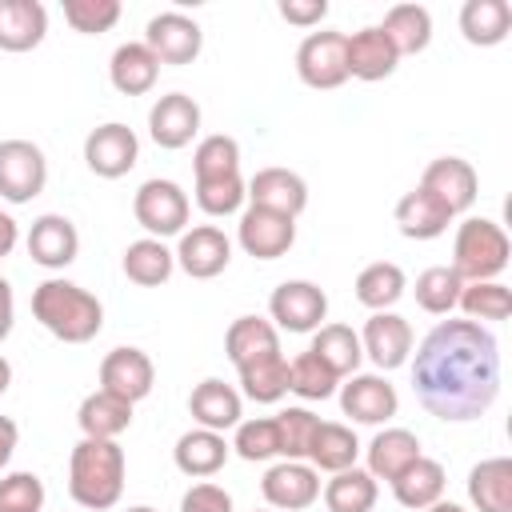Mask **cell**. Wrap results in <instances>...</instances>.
Masks as SVG:
<instances>
[{"label": "cell", "instance_id": "47", "mask_svg": "<svg viewBox=\"0 0 512 512\" xmlns=\"http://www.w3.org/2000/svg\"><path fill=\"white\" fill-rule=\"evenodd\" d=\"M64 20L80 36H100L120 20V0H64Z\"/></svg>", "mask_w": 512, "mask_h": 512}, {"label": "cell", "instance_id": "4", "mask_svg": "<svg viewBox=\"0 0 512 512\" xmlns=\"http://www.w3.org/2000/svg\"><path fill=\"white\" fill-rule=\"evenodd\" d=\"M508 256H512V244L496 220H484V216L460 220L456 240H452V272L464 284L500 280V272L508 268Z\"/></svg>", "mask_w": 512, "mask_h": 512}, {"label": "cell", "instance_id": "23", "mask_svg": "<svg viewBox=\"0 0 512 512\" xmlns=\"http://www.w3.org/2000/svg\"><path fill=\"white\" fill-rule=\"evenodd\" d=\"M188 412H192L196 428H208V432H228V428H236L240 416H244L240 392H236L232 384L216 380V376H208V380H200V384L192 388Z\"/></svg>", "mask_w": 512, "mask_h": 512}, {"label": "cell", "instance_id": "19", "mask_svg": "<svg viewBox=\"0 0 512 512\" xmlns=\"http://www.w3.org/2000/svg\"><path fill=\"white\" fill-rule=\"evenodd\" d=\"M344 64H348V76L376 84V80H388L396 72L400 56H396L392 40L380 32V24H368L344 40Z\"/></svg>", "mask_w": 512, "mask_h": 512}, {"label": "cell", "instance_id": "54", "mask_svg": "<svg viewBox=\"0 0 512 512\" xmlns=\"http://www.w3.org/2000/svg\"><path fill=\"white\" fill-rule=\"evenodd\" d=\"M424 512H468L464 504H456V500H436L432 508H424Z\"/></svg>", "mask_w": 512, "mask_h": 512}, {"label": "cell", "instance_id": "33", "mask_svg": "<svg viewBox=\"0 0 512 512\" xmlns=\"http://www.w3.org/2000/svg\"><path fill=\"white\" fill-rule=\"evenodd\" d=\"M380 32L392 40L396 56H416L432 44V16L424 4H392L384 12Z\"/></svg>", "mask_w": 512, "mask_h": 512}, {"label": "cell", "instance_id": "18", "mask_svg": "<svg viewBox=\"0 0 512 512\" xmlns=\"http://www.w3.org/2000/svg\"><path fill=\"white\" fill-rule=\"evenodd\" d=\"M76 252H80V232H76V224L68 216L44 212V216L32 220V228H28V256H32V264L56 272V268H68L76 260Z\"/></svg>", "mask_w": 512, "mask_h": 512}, {"label": "cell", "instance_id": "34", "mask_svg": "<svg viewBox=\"0 0 512 512\" xmlns=\"http://www.w3.org/2000/svg\"><path fill=\"white\" fill-rule=\"evenodd\" d=\"M120 268H124V276H128L132 284H140V288H160V284H168V276H172V268H176V256H172V248H168L164 240L144 236V240H132V244L124 248Z\"/></svg>", "mask_w": 512, "mask_h": 512}, {"label": "cell", "instance_id": "5", "mask_svg": "<svg viewBox=\"0 0 512 512\" xmlns=\"http://www.w3.org/2000/svg\"><path fill=\"white\" fill-rule=\"evenodd\" d=\"M132 216L136 224L152 236V240H164V236H180L188 216H192V204H188V192L176 184V180H144L132 196Z\"/></svg>", "mask_w": 512, "mask_h": 512}, {"label": "cell", "instance_id": "43", "mask_svg": "<svg viewBox=\"0 0 512 512\" xmlns=\"http://www.w3.org/2000/svg\"><path fill=\"white\" fill-rule=\"evenodd\" d=\"M340 388V376L320 364L312 352H300L296 360H288V392H296L300 400H328L336 396Z\"/></svg>", "mask_w": 512, "mask_h": 512}, {"label": "cell", "instance_id": "51", "mask_svg": "<svg viewBox=\"0 0 512 512\" xmlns=\"http://www.w3.org/2000/svg\"><path fill=\"white\" fill-rule=\"evenodd\" d=\"M16 444H20V428H16V420H12V416H0V472L8 468Z\"/></svg>", "mask_w": 512, "mask_h": 512}, {"label": "cell", "instance_id": "42", "mask_svg": "<svg viewBox=\"0 0 512 512\" xmlns=\"http://www.w3.org/2000/svg\"><path fill=\"white\" fill-rule=\"evenodd\" d=\"M192 168H196V180H224V176H236L240 172V144L224 132H212L196 144L192 152Z\"/></svg>", "mask_w": 512, "mask_h": 512}, {"label": "cell", "instance_id": "7", "mask_svg": "<svg viewBox=\"0 0 512 512\" xmlns=\"http://www.w3.org/2000/svg\"><path fill=\"white\" fill-rule=\"evenodd\" d=\"M344 32H332V28H320V32H308L296 48V72L308 88L316 92H332L348 80V64H344Z\"/></svg>", "mask_w": 512, "mask_h": 512}, {"label": "cell", "instance_id": "45", "mask_svg": "<svg viewBox=\"0 0 512 512\" xmlns=\"http://www.w3.org/2000/svg\"><path fill=\"white\" fill-rule=\"evenodd\" d=\"M232 452L248 464L272 460L280 456V440H276V420L272 416H256V420H240L236 436H232Z\"/></svg>", "mask_w": 512, "mask_h": 512}, {"label": "cell", "instance_id": "38", "mask_svg": "<svg viewBox=\"0 0 512 512\" xmlns=\"http://www.w3.org/2000/svg\"><path fill=\"white\" fill-rule=\"evenodd\" d=\"M324 492V508L328 512H372L376 508V480L364 472V468H344V472H332V480L320 488Z\"/></svg>", "mask_w": 512, "mask_h": 512}, {"label": "cell", "instance_id": "46", "mask_svg": "<svg viewBox=\"0 0 512 512\" xmlns=\"http://www.w3.org/2000/svg\"><path fill=\"white\" fill-rule=\"evenodd\" d=\"M244 200H248V188H244L240 172L224 176V180H196V204L208 216H232V212H240Z\"/></svg>", "mask_w": 512, "mask_h": 512}, {"label": "cell", "instance_id": "6", "mask_svg": "<svg viewBox=\"0 0 512 512\" xmlns=\"http://www.w3.org/2000/svg\"><path fill=\"white\" fill-rule=\"evenodd\" d=\"M48 184V160L32 140H0V200L28 204Z\"/></svg>", "mask_w": 512, "mask_h": 512}, {"label": "cell", "instance_id": "28", "mask_svg": "<svg viewBox=\"0 0 512 512\" xmlns=\"http://www.w3.org/2000/svg\"><path fill=\"white\" fill-rule=\"evenodd\" d=\"M276 352H280V332L264 316H236L224 332V356L236 368H244L252 360H264V356H276Z\"/></svg>", "mask_w": 512, "mask_h": 512}, {"label": "cell", "instance_id": "22", "mask_svg": "<svg viewBox=\"0 0 512 512\" xmlns=\"http://www.w3.org/2000/svg\"><path fill=\"white\" fill-rule=\"evenodd\" d=\"M396 228H400V236H408V240H436V236H444L448 232V224L456 220L452 212H448V204L444 200H436L428 188H412V192H404L400 200H396Z\"/></svg>", "mask_w": 512, "mask_h": 512}, {"label": "cell", "instance_id": "56", "mask_svg": "<svg viewBox=\"0 0 512 512\" xmlns=\"http://www.w3.org/2000/svg\"><path fill=\"white\" fill-rule=\"evenodd\" d=\"M128 512H156V508H148V504H132Z\"/></svg>", "mask_w": 512, "mask_h": 512}, {"label": "cell", "instance_id": "41", "mask_svg": "<svg viewBox=\"0 0 512 512\" xmlns=\"http://www.w3.org/2000/svg\"><path fill=\"white\" fill-rule=\"evenodd\" d=\"M456 308H464V320H508L512 316V292L508 284L500 280H476V284H464L460 288V300Z\"/></svg>", "mask_w": 512, "mask_h": 512}, {"label": "cell", "instance_id": "25", "mask_svg": "<svg viewBox=\"0 0 512 512\" xmlns=\"http://www.w3.org/2000/svg\"><path fill=\"white\" fill-rule=\"evenodd\" d=\"M48 36V8L40 0H0V52H32Z\"/></svg>", "mask_w": 512, "mask_h": 512}, {"label": "cell", "instance_id": "52", "mask_svg": "<svg viewBox=\"0 0 512 512\" xmlns=\"http://www.w3.org/2000/svg\"><path fill=\"white\" fill-rule=\"evenodd\" d=\"M12 324H16V300H12V284L0 276V340H8Z\"/></svg>", "mask_w": 512, "mask_h": 512}, {"label": "cell", "instance_id": "53", "mask_svg": "<svg viewBox=\"0 0 512 512\" xmlns=\"http://www.w3.org/2000/svg\"><path fill=\"white\" fill-rule=\"evenodd\" d=\"M16 240H20V228H16V220L0 208V260H4V256H12Z\"/></svg>", "mask_w": 512, "mask_h": 512}, {"label": "cell", "instance_id": "20", "mask_svg": "<svg viewBox=\"0 0 512 512\" xmlns=\"http://www.w3.org/2000/svg\"><path fill=\"white\" fill-rule=\"evenodd\" d=\"M420 188H428L436 200L448 204L452 216H460V212H468V208L476 204L480 180H476V168H472L468 160H460V156H436V160L424 168Z\"/></svg>", "mask_w": 512, "mask_h": 512}, {"label": "cell", "instance_id": "14", "mask_svg": "<svg viewBox=\"0 0 512 512\" xmlns=\"http://www.w3.org/2000/svg\"><path fill=\"white\" fill-rule=\"evenodd\" d=\"M176 264L184 268V276L192 280H212L232 264V240L224 236V228L216 224H196L188 232H180L176 244Z\"/></svg>", "mask_w": 512, "mask_h": 512}, {"label": "cell", "instance_id": "40", "mask_svg": "<svg viewBox=\"0 0 512 512\" xmlns=\"http://www.w3.org/2000/svg\"><path fill=\"white\" fill-rule=\"evenodd\" d=\"M460 288H464V280L452 272V264H432L416 276V304L428 316H448L460 300Z\"/></svg>", "mask_w": 512, "mask_h": 512}, {"label": "cell", "instance_id": "1", "mask_svg": "<svg viewBox=\"0 0 512 512\" xmlns=\"http://www.w3.org/2000/svg\"><path fill=\"white\" fill-rule=\"evenodd\" d=\"M416 400L444 424L480 420L500 396V344L476 320H440L412 356Z\"/></svg>", "mask_w": 512, "mask_h": 512}, {"label": "cell", "instance_id": "3", "mask_svg": "<svg viewBox=\"0 0 512 512\" xmlns=\"http://www.w3.org/2000/svg\"><path fill=\"white\" fill-rule=\"evenodd\" d=\"M32 316L40 320L44 332H52L64 344H88L104 328V304L88 288H80L72 280H60V276L36 284Z\"/></svg>", "mask_w": 512, "mask_h": 512}, {"label": "cell", "instance_id": "17", "mask_svg": "<svg viewBox=\"0 0 512 512\" xmlns=\"http://www.w3.org/2000/svg\"><path fill=\"white\" fill-rule=\"evenodd\" d=\"M360 348L364 356L380 368V372H392V368H404L408 356H412V324L396 312H372L364 320V332H360Z\"/></svg>", "mask_w": 512, "mask_h": 512}, {"label": "cell", "instance_id": "32", "mask_svg": "<svg viewBox=\"0 0 512 512\" xmlns=\"http://www.w3.org/2000/svg\"><path fill=\"white\" fill-rule=\"evenodd\" d=\"M76 424H80V432L92 436V440H116L120 432L132 428V404L96 388V392H88V396L80 400Z\"/></svg>", "mask_w": 512, "mask_h": 512}, {"label": "cell", "instance_id": "8", "mask_svg": "<svg viewBox=\"0 0 512 512\" xmlns=\"http://www.w3.org/2000/svg\"><path fill=\"white\" fill-rule=\"evenodd\" d=\"M136 160H140V140H136V132H132L128 124H120V120H108V124H100V128H92V132L84 136V164H88V172L100 176V180H120V176H128V172L136 168Z\"/></svg>", "mask_w": 512, "mask_h": 512}, {"label": "cell", "instance_id": "26", "mask_svg": "<svg viewBox=\"0 0 512 512\" xmlns=\"http://www.w3.org/2000/svg\"><path fill=\"white\" fill-rule=\"evenodd\" d=\"M108 80H112V88L124 92V96H144V92H152L156 80H160V60L148 52L144 40H128V44H120V48L112 52V60H108Z\"/></svg>", "mask_w": 512, "mask_h": 512}, {"label": "cell", "instance_id": "27", "mask_svg": "<svg viewBox=\"0 0 512 512\" xmlns=\"http://www.w3.org/2000/svg\"><path fill=\"white\" fill-rule=\"evenodd\" d=\"M368 452V476L372 480H396L408 464H416L424 452H420V436L416 432H408V428H384V432H376L372 436V444L364 448Z\"/></svg>", "mask_w": 512, "mask_h": 512}, {"label": "cell", "instance_id": "35", "mask_svg": "<svg viewBox=\"0 0 512 512\" xmlns=\"http://www.w3.org/2000/svg\"><path fill=\"white\" fill-rule=\"evenodd\" d=\"M320 364H328L340 380H348L360 360H364V348H360V332H352L348 324H320L312 332V348H308Z\"/></svg>", "mask_w": 512, "mask_h": 512}, {"label": "cell", "instance_id": "2", "mask_svg": "<svg viewBox=\"0 0 512 512\" xmlns=\"http://www.w3.org/2000/svg\"><path fill=\"white\" fill-rule=\"evenodd\" d=\"M124 448L116 440H92L80 436V444L68 456V492L88 512H108L124 496Z\"/></svg>", "mask_w": 512, "mask_h": 512}, {"label": "cell", "instance_id": "36", "mask_svg": "<svg viewBox=\"0 0 512 512\" xmlns=\"http://www.w3.org/2000/svg\"><path fill=\"white\" fill-rule=\"evenodd\" d=\"M360 456V440L348 424H336V420H320L316 436H312V448H308V464L316 472H344L352 468Z\"/></svg>", "mask_w": 512, "mask_h": 512}, {"label": "cell", "instance_id": "15", "mask_svg": "<svg viewBox=\"0 0 512 512\" xmlns=\"http://www.w3.org/2000/svg\"><path fill=\"white\" fill-rule=\"evenodd\" d=\"M340 408L356 424H388L400 408V396L380 372H352L340 384Z\"/></svg>", "mask_w": 512, "mask_h": 512}, {"label": "cell", "instance_id": "11", "mask_svg": "<svg viewBox=\"0 0 512 512\" xmlns=\"http://www.w3.org/2000/svg\"><path fill=\"white\" fill-rule=\"evenodd\" d=\"M144 44L160 64H192L204 48V32L184 12H156L144 28Z\"/></svg>", "mask_w": 512, "mask_h": 512}, {"label": "cell", "instance_id": "39", "mask_svg": "<svg viewBox=\"0 0 512 512\" xmlns=\"http://www.w3.org/2000/svg\"><path fill=\"white\" fill-rule=\"evenodd\" d=\"M236 372H240L244 396L256 400V404H276V400L288 396V360H284V352L264 356V360H252V364H244Z\"/></svg>", "mask_w": 512, "mask_h": 512}, {"label": "cell", "instance_id": "10", "mask_svg": "<svg viewBox=\"0 0 512 512\" xmlns=\"http://www.w3.org/2000/svg\"><path fill=\"white\" fill-rule=\"evenodd\" d=\"M260 496L276 512H300L320 500V472L308 460H280L264 472Z\"/></svg>", "mask_w": 512, "mask_h": 512}, {"label": "cell", "instance_id": "13", "mask_svg": "<svg viewBox=\"0 0 512 512\" xmlns=\"http://www.w3.org/2000/svg\"><path fill=\"white\" fill-rule=\"evenodd\" d=\"M156 384V364L144 348H112L104 360H100V392L108 396H120L128 404L144 400Z\"/></svg>", "mask_w": 512, "mask_h": 512}, {"label": "cell", "instance_id": "30", "mask_svg": "<svg viewBox=\"0 0 512 512\" xmlns=\"http://www.w3.org/2000/svg\"><path fill=\"white\" fill-rule=\"evenodd\" d=\"M444 484H448L444 464L432 460V456H420L416 464H408V468L392 480V496H396L400 508L424 512V508H432L436 500H444Z\"/></svg>", "mask_w": 512, "mask_h": 512}, {"label": "cell", "instance_id": "29", "mask_svg": "<svg viewBox=\"0 0 512 512\" xmlns=\"http://www.w3.org/2000/svg\"><path fill=\"white\" fill-rule=\"evenodd\" d=\"M468 500L476 512H512V460L488 456L468 472Z\"/></svg>", "mask_w": 512, "mask_h": 512}, {"label": "cell", "instance_id": "21", "mask_svg": "<svg viewBox=\"0 0 512 512\" xmlns=\"http://www.w3.org/2000/svg\"><path fill=\"white\" fill-rule=\"evenodd\" d=\"M244 188H248V204L280 212L288 220H296L308 208V184L292 168H260Z\"/></svg>", "mask_w": 512, "mask_h": 512}, {"label": "cell", "instance_id": "31", "mask_svg": "<svg viewBox=\"0 0 512 512\" xmlns=\"http://www.w3.org/2000/svg\"><path fill=\"white\" fill-rule=\"evenodd\" d=\"M460 32L476 48L504 44L512 32V4L508 0H464L460 8Z\"/></svg>", "mask_w": 512, "mask_h": 512}, {"label": "cell", "instance_id": "37", "mask_svg": "<svg viewBox=\"0 0 512 512\" xmlns=\"http://www.w3.org/2000/svg\"><path fill=\"white\" fill-rule=\"evenodd\" d=\"M356 300L364 304V308H372V312H392V304L404 296V288H408V276H404V268L400 264H392V260H376V264H368V268H360V276H356Z\"/></svg>", "mask_w": 512, "mask_h": 512}, {"label": "cell", "instance_id": "12", "mask_svg": "<svg viewBox=\"0 0 512 512\" xmlns=\"http://www.w3.org/2000/svg\"><path fill=\"white\" fill-rule=\"evenodd\" d=\"M236 240H240V248H244L248 256H256V260H280V256H288V248L296 244V220L248 204V208L240 212Z\"/></svg>", "mask_w": 512, "mask_h": 512}, {"label": "cell", "instance_id": "9", "mask_svg": "<svg viewBox=\"0 0 512 512\" xmlns=\"http://www.w3.org/2000/svg\"><path fill=\"white\" fill-rule=\"evenodd\" d=\"M268 316L276 332H316L328 316V296L312 280H284L268 296Z\"/></svg>", "mask_w": 512, "mask_h": 512}, {"label": "cell", "instance_id": "44", "mask_svg": "<svg viewBox=\"0 0 512 512\" xmlns=\"http://www.w3.org/2000/svg\"><path fill=\"white\" fill-rule=\"evenodd\" d=\"M272 420H276L280 456L284 460H308V448H312V436L320 428V416H312L308 408H284Z\"/></svg>", "mask_w": 512, "mask_h": 512}, {"label": "cell", "instance_id": "24", "mask_svg": "<svg viewBox=\"0 0 512 512\" xmlns=\"http://www.w3.org/2000/svg\"><path fill=\"white\" fill-rule=\"evenodd\" d=\"M228 452H232V444L224 440V432L188 428V432L176 440L172 460H176V468H180L184 476H192V480H208V476H216V472L228 464Z\"/></svg>", "mask_w": 512, "mask_h": 512}, {"label": "cell", "instance_id": "55", "mask_svg": "<svg viewBox=\"0 0 512 512\" xmlns=\"http://www.w3.org/2000/svg\"><path fill=\"white\" fill-rule=\"evenodd\" d=\"M8 384H12V364H8L4 356H0V396L8 392Z\"/></svg>", "mask_w": 512, "mask_h": 512}, {"label": "cell", "instance_id": "50", "mask_svg": "<svg viewBox=\"0 0 512 512\" xmlns=\"http://www.w3.org/2000/svg\"><path fill=\"white\" fill-rule=\"evenodd\" d=\"M280 16L296 28H316L328 16V0H280Z\"/></svg>", "mask_w": 512, "mask_h": 512}, {"label": "cell", "instance_id": "16", "mask_svg": "<svg viewBox=\"0 0 512 512\" xmlns=\"http://www.w3.org/2000/svg\"><path fill=\"white\" fill-rule=\"evenodd\" d=\"M200 132V104L188 92H168L148 108V136L156 148H188Z\"/></svg>", "mask_w": 512, "mask_h": 512}, {"label": "cell", "instance_id": "48", "mask_svg": "<svg viewBox=\"0 0 512 512\" xmlns=\"http://www.w3.org/2000/svg\"><path fill=\"white\" fill-rule=\"evenodd\" d=\"M40 508H44V480L36 472L0 476V512H40Z\"/></svg>", "mask_w": 512, "mask_h": 512}, {"label": "cell", "instance_id": "49", "mask_svg": "<svg viewBox=\"0 0 512 512\" xmlns=\"http://www.w3.org/2000/svg\"><path fill=\"white\" fill-rule=\"evenodd\" d=\"M180 512H232V496H228V488L200 480L180 496Z\"/></svg>", "mask_w": 512, "mask_h": 512}]
</instances>
